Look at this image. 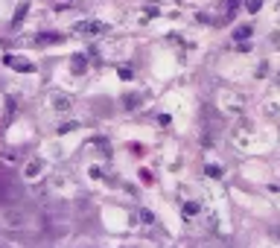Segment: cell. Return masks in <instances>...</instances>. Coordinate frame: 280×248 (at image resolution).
Listing matches in <instances>:
<instances>
[{"mask_svg": "<svg viewBox=\"0 0 280 248\" xmlns=\"http://www.w3.org/2000/svg\"><path fill=\"white\" fill-rule=\"evenodd\" d=\"M248 35H251V30H248V27H242V30L237 32V38H248Z\"/></svg>", "mask_w": 280, "mask_h": 248, "instance_id": "6da1fadb", "label": "cell"}, {"mask_svg": "<svg viewBox=\"0 0 280 248\" xmlns=\"http://www.w3.org/2000/svg\"><path fill=\"white\" fill-rule=\"evenodd\" d=\"M248 9L251 12H257V9H260V0H248Z\"/></svg>", "mask_w": 280, "mask_h": 248, "instance_id": "7a4b0ae2", "label": "cell"}]
</instances>
